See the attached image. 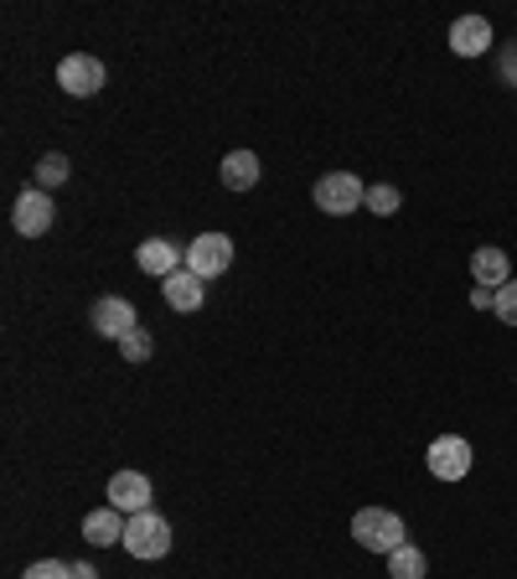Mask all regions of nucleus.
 Wrapping results in <instances>:
<instances>
[{
    "mask_svg": "<svg viewBox=\"0 0 517 579\" xmlns=\"http://www.w3.org/2000/svg\"><path fill=\"white\" fill-rule=\"evenodd\" d=\"M352 538H358L367 554H394V548L409 544V528H404V517L388 507H362L352 517Z\"/></svg>",
    "mask_w": 517,
    "mask_h": 579,
    "instance_id": "f257e3e1",
    "label": "nucleus"
},
{
    "mask_svg": "<svg viewBox=\"0 0 517 579\" xmlns=\"http://www.w3.org/2000/svg\"><path fill=\"white\" fill-rule=\"evenodd\" d=\"M124 554L130 559H166L172 554V523L161 517V512H135L130 523H124Z\"/></svg>",
    "mask_w": 517,
    "mask_h": 579,
    "instance_id": "f03ea898",
    "label": "nucleus"
},
{
    "mask_svg": "<svg viewBox=\"0 0 517 579\" xmlns=\"http://www.w3.org/2000/svg\"><path fill=\"white\" fill-rule=\"evenodd\" d=\"M367 203V187H362L352 171H327L321 182H316V207L327 212V218H346V212H358Z\"/></svg>",
    "mask_w": 517,
    "mask_h": 579,
    "instance_id": "7ed1b4c3",
    "label": "nucleus"
},
{
    "mask_svg": "<svg viewBox=\"0 0 517 579\" xmlns=\"http://www.w3.org/2000/svg\"><path fill=\"white\" fill-rule=\"evenodd\" d=\"M187 270L202 274V280L228 274V270H233V239H228V233H202V239L187 249Z\"/></svg>",
    "mask_w": 517,
    "mask_h": 579,
    "instance_id": "20e7f679",
    "label": "nucleus"
},
{
    "mask_svg": "<svg viewBox=\"0 0 517 579\" xmlns=\"http://www.w3.org/2000/svg\"><path fill=\"white\" fill-rule=\"evenodd\" d=\"M425 466H430L435 481H461L465 471H471V445H465L461 435H440V440H430V450H425Z\"/></svg>",
    "mask_w": 517,
    "mask_h": 579,
    "instance_id": "39448f33",
    "label": "nucleus"
},
{
    "mask_svg": "<svg viewBox=\"0 0 517 579\" xmlns=\"http://www.w3.org/2000/svg\"><path fill=\"white\" fill-rule=\"evenodd\" d=\"M11 228H16L21 239H42L52 228V197L42 187H26L16 197V207H11Z\"/></svg>",
    "mask_w": 517,
    "mask_h": 579,
    "instance_id": "423d86ee",
    "label": "nucleus"
},
{
    "mask_svg": "<svg viewBox=\"0 0 517 579\" xmlns=\"http://www.w3.org/2000/svg\"><path fill=\"white\" fill-rule=\"evenodd\" d=\"M88 321H94V331L109 341H124L130 331H135V306L124 301V295H103V301H94V310H88Z\"/></svg>",
    "mask_w": 517,
    "mask_h": 579,
    "instance_id": "0eeeda50",
    "label": "nucleus"
},
{
    "mask_svg": "<svg viewBox=\"0 0 517 579\" xmlns=\"http://www.w3.org/2000/svg\"><path fill=\"white\" fill-rule=\"evenodd\" d=\"M57 84L68 88L73 99H88V94H99L103 88V63L99 57H88V52H73L57 63Z\"/></svg>",
    "mask_w": 517,
    "mask_h": 579,
    "instance_id": "6e6552de",
    "label": "nucleus"
},
{
    "mask_svg": "<svg viewBox=\"0 0 517 579\" xmlns=\"http://www.w3.org/2000/svg\"><path fill=\"white\" fill-rule=\"evenodd\" d=\"M109 507L124 512V517L151 512V481L140 477V471H114V477H109Z\"/></svg>",
    "mask_w": 517,
    "mask_h": 579,
    "instance_id": "1a4fd4ad",
    "label": "nucleus"
},
{
    "mask_svg": "<svg viewBox=\"0 0 517 579\" xmlns=\"http://www.w3.org/2000/svg\"><path fill=\"white\" fill-rule=\"evenodd\" d=\"M492 47V21L486 17H455L450 21V52L455 57H482Z\"/></svg>",
    "mask_w": 517,
    "mask_h": 579,
    "instance_id": "9d476101",
    "label": "nucleus"
},
{
    "mask_svg": "<svg viewBox=\"0 0 517 579\" xmlns=\"http://www.w3.org/2000/svg\"><path fill=\"white\" fill-rule=\"evenodd\" d=\"M202 285H207L202 274H191L187 264H182V270H176L172 280H161V295H166V306H172V310H182V316H187V310H197V306L207 301V290H202Z\"/></svg>",
    "mask_w": 517,
    "mask_h": 579,
    "instance_id": "9b49d317",
    "label": "nucleus"
},
{
    "mask_svg": "<svg viewBox=\"0 0 517 579\" xmlns=\"http://www.w3.org/2000/svg\"><path fill=\"white\" fill-rule=\"evenodd\" d=\"M135 264H140L145 274H155V280H172V274L187 264V254H182L176 243H166V239H145V243L135 249Z\"/></svg>",
    "mask_w": 517,
    "mask_h": 579,
    "instance_id": "f8f14e48",
    "label": "nucleus"
},
{
    "mask_svg": "<svg viewBox=\"0 0 517 579\" xmlns=\"http://www.w3.org/2000/svg\"><path fill=\"white\" fill-rule=\"evenodd\" d=\"M124 523H130L124 512H114V507H94V512L84 517V538H88L94 548L124 544Z\"/></svg>",
    "mask_w": 517,
    "mask_h": 579,
    "instance_id": "ddd939ff",
    "label": "nucleus"
},
{
    "mask_svg": "<svg viewBox=\"0 0 517 579\" xmlns=\"http://www.w3.org/2000/svg\"><path fill=\"white\" fill-rule=\"evenodd\" d=\"M507 249H492V243H482L476 254H471V274H476V285L482 290H502L507 285Z\"/></svg>",
    "mask_w": 517,
    "mask_h": 579,
    "instance_id": "4468645a",
    "label": "nucleus"
},
{
    "mask_svg": "<svg viewBox=\"0 0 517 579\" xmlns=\"http://www.w3.org/2000/svg\"><path fill=\"white\" fill-rule=\"evenodd\" d=\"M258 182V155L254 151H228L223 155V187L228 192H249Z\"/></svg>",
    "mask_w": 517,
    "mask_h": 579,
    "instance_id": "2eb2a0df",
    "label": "nucleus"
},
{
    "mask_svg": "<svg viewBox=\"0 0 517 579\" xmlns=\"http://www.w3.org/2000/svg\"><path fill=\"white\" fill-rule=\"evenodd\" d=\"M425 575H430V559H425L414 544H404V548L388 554V579H425Z\"/></svg>",
    "mask_w": 517,
    "mask_h": 579,
    "instance_id": "dca6fc26",
    "label": "nucleus"
},
{
    "mask_svg": "<svg viewBox=\"0 0 517 579\" xmlns=\"http://www.w3.org/2000/svg\"><path fill=\"white\" fill-rule=\"evenodd\" d=\"M36 182H42V192L47 187H63V182H68V155H42V161H36Z\"/></svg>",
    "mask_w": 517,
    "mask_h": 579,
    "instance_id": "f3484780",
    "label": "nucleus"
},
{
    "mask_svg": "<svg viewBox=\"0 0 517 579\" xmlns=\"http://www.w3.org/2000/svg\"><path fill=\"white\" fill-rule=\"evenodd\" d=\"M151 352H155V341H151V331H145V326H135V331L120 341V358L124 362H145Z\"/></svg>",
    "mask_w": 517,
    "mask_h": 579,
    "instance_id": "a211bd4d",
    "label": "nucleus"
},
{
    "mask_svg": "<svg viewBox=\"0 0 517 579\" xmlns=\"http://www.w3.org/2000/svg\"><path fill=\"white\" fill-rule=\"evenodd\" d=\"M367 212H378V218H394L398 212V187H367Z\"/></svg>",
    "mask_w": 517,
    "mask_h": 579,
    "instance_id": "6ab92c4d",
    "label": "nucleus"
},
{
    "mask_svg": "<svg viewBox=\"0 0 517 579\" xmlns=\"http://www.w3.org/2000/svg\"><path fill=\"white\" fill-rule=\"evenodd\" d=\"M492 310H497V321L517 326V280H507V285L492 295Z\"/></svg>",
    "mask_w": 517,
    "mask_h": 579,
    "instance_id": "aec40b11",
    "label": "nucleus"
},
{
    "mask_svg": "<svg viewBox=\"0 0 517 579\" xmlns=\"http://www.w3.org/2000/svg\"><path fill=\"white\" fill-rule=\"evenodd\" d=\"M21 579H73V564H63V559H36V564H26V575Z\"/></svg>",
    "mask_w": 517,
    "mask_h": 579,
    "instance_id": "412c9836",
    "label": "nucleus"
},
{
    "mask_svg": "<svg viewBox=\"0 0 517 579\" xmlns=\"http://www.w3.org/2000/svg\"><path fill=\"white\" fill-rule=\"evenodd\" d=\"M502 84H513L517 88V42L507 52H502Z\"/></svg>",
    "mask_w": 517,
    "mask_h": 579,
    "instance_id": "4be33fe9",
    "label": "nucleus"
},
{
    "mask_svg": "<svg viewBox=\"0 0 517 579\" xmlns=\"http://www.w3.org/2000/svg\"><path fill=\"white\" fill-rule=\"evenodd\" d=\"M73 579H99V575H94V564H73Z\"/></svg>",
    "mask_w": 517,
    "mask_h": 579,
    "instance_id": "5701e85b",
    "label": "nucleus"
}]
</instances>
